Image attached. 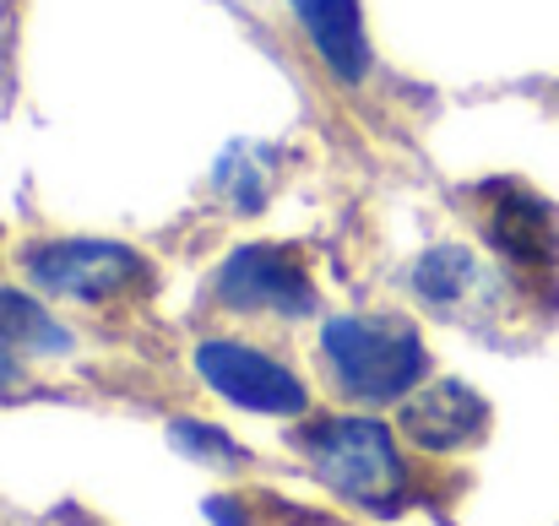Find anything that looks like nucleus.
Masks as SVG:
<instances>
[{"mask_svg":"<svg viewBox=\"0 0 559 526\" xmlns=\"http://www.w3.org/2000/svg\"><path fill=\"white\" fill-rule=\"evenodd\" d=\"M478 283H484V266H478V255L462 250V244H440V250H429V255L413 266V294H418L424 304H435V310L467 304V299L478 294Z\"/></svg>","mask_w":559,"mask_h":526,"instance_id":"nucleus-9","label":"nucleus"},{"mask_svg":"<svg viewBox=\"0 0 559 526\" xmlns=\"http://www.w3.org/2000/svg\"><path fill=\"white\" fill-rule=\"evenodd\" d=\"M22 266L44 294L82 299V304H109L147 283V261L115 239H49V244H33Z\"/></svg>","mask_w":559,"mask_h":526,"instance_id":"nucleus-3","label":"nucleus"},{"mask_svg":"<svg viewBox=\"0 0 559 526\" xmlns=\"http://www.w3.org/2000/svg\"><path fill=\"white\" fill-rule=\"evenodd\" d=\"M489 244L511 266H555L559 255V217L549 201H538L522 184H489Z\"/></svg>","mask_w":559,"mask_h":526,"instance_id":"nucleus-7","label":"nucleus"},{"mask_svg":"<svg viewBox=\"0 0 559 526\" xmlns=\"http://www.w3.org/2000/svg\"><path fill=\"white\" fill-rule=\"evenodd\" d=\"M396 429L418 445V451H467L489 434V402L462 385V380H429L413 385L396 407Z\"/></svg>","mask_w":559,"mask_h":526,"instance_id":"nucleus-6","label":"nucleus"},{"mask_svg":"<svg viewBox=\"0 0 559 526\" xmlns=\"http://www.w3.org/2000/svg\"><path fill=\"white\" fill-rule=\"evenodd\" d=\"M294 440L310 456L316 478L326 489H337L343 500L365 505L374 516H391L402 505L407 467H402L396 440L380 418H316Z\"/></svg>","mask_w":559,"mask_h":526,"instance_id":"nucleus-1","label":"nucleus"},{"mask_svg":"<svg viewBox=\"0 0 559 526\" xmlns=\"http://www.w3.org/2000/svg\"><path fill=\"white\" fill-rule=\"evenodd\" d=\"M175 445L190 451V456H206V462H239V456H245L228 434H217V429H206V423H175Z\"/></svg>","mask_w":559,"mask_h":526,"instance_id":"nucleus-11","label":"nucleus"},{"mask_svg":"<svg viewBox=\"0 0 559 526\" xmlns=\"http://www.w3.org/2000/svg\"><path fill=\"white\" fill-rule=\"evenodd\" d=\"M195 374H201L223 402H234V407H245V413L294 418V413L310 407V396H305V385H299V374H294L288 363L245 348V343H223V337L201 343V348H195Z\"/></svg>","mask_w":559,"mask_h":526,"instance_id":"nucleus-4","label":"nucleus"},{"mask_svg":"<svg viewBox=\"0 0 559 526\" xmlns=\"http://www.w3.org/2000/svg\"><path fill=\"white\" fill-rule=\"evenodd\" d=\"M321 352L354 402H402L429 369L424 337L396 315H337L321 332Z\"/></svg>","mask_w":559,"mask_h":526,"instance_id":"nucleus-2","label":"nucleus"},{"mask_svg":"<svg viewBox=\"0 0 559 526\" xmlns=\"http://www.w3.org/2000/svg\"><path fill=\"white\" fill-rule=\"evenodd\" d=\"M0 348L5 352H71V332L27 294L0 288Z\"/></svg>","mask_w":559,"mask_h":526,"instance_id":"nucleus-10","label":"nucleus"},{"mask_svg":"<svg viewBox=\"0 0 559 526\" xmlns=\"http://www.w3.org/2000/svg\"><path fill=\"white\" fill-rule=\"evenodd\" d=\"M299 27L310 33L316 55L332 65L337 82H365L370 76V33H365V11L359 0H294Z\"/></svg>","mask_w":559,"mask_h":526,"instance_id":"nucleus-8","label":"nucleus"},{"mask_svg":"<svg viewBox=\"0 0 559 526\" xmlns=\"http://www.w3.org/2000/svg\"><path fill=\"white\" fill-rule=\"evenodd\" d=\"M217 299L245 315H310L316 310V283L299 266L294 250L283 244H245L223 261L217 272Z\"/></svg>","mask_w":559,"mask_h":526,"instance_id":"nucleus-5","label":"nucleus"},{"mask_svg":"<svg viewBox=\"0 0 559 526\" xmlns=\"http://www.w3.org/2000/svg\"><path fill=\"white\" fill-rule=\"evenodd\" d=\"M11 385H16V358L0 348V391H11Z\"/></svg>","mask_w":559,"mask_h":526,"instance_id":"nucleus-12","label":"nucleus"}]
</instances>
